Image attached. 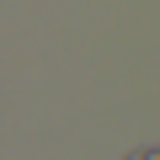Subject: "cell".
Instances as JSON below:
<instances>
[{
  "mask_svg": "<svg viewBox=\"0 0 160 160\" xmlns=\"http://www.w3.org/2000/svg\"><path fill=\"white\" fill-rule=\"evenodd\" d=\"M133 160H160V149H144V155H133Z\"/></svg>",
  "mask_w": 160,
  "mask_h": 160,
  "instance_id": "6da1fadb",
  "label": "cell"
}]
</instances>
